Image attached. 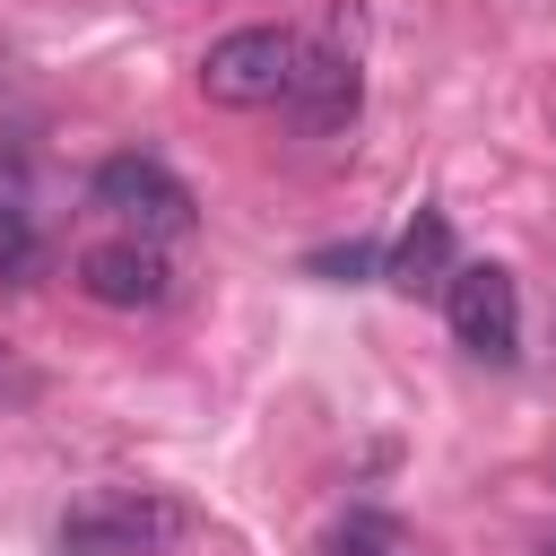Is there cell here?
Wrapping results in <instances>:
<instances>
[{
    "label": "cell",
    "instance_id": "8fae6325",
    "mask_svg": "<svg viewBox=\"0 0 556 556\" xmlns=\"http://www.w3.org/2000/svg\"><path fill=\"white\" fill-rule=\"evenodd\" d=\"M539 556H556V539H547V547H539Z\"/></svg>",
    "mask_w": 556,
    "mask_h": 556
},
{
    "label": "cell",
    "instance_id": "30bf717a",
    "mask_svg": "<svg viewBox=\"0 0 556 556\" xmlns=\"http://www.w3.org/2000/svg\"><path fill=\"white\" fill-rule=\"evenodd\" d=\"M313 269H321V278H365V269H374V243H339V252H313Z\"/></svg>",
    "mask_w": 556,
    "mask_h": 556
},
{
    "label": "cell",
    "instance_id": "277c9868",
    "mask_svg": "<svg viewBox=\"0 0 556 556\" xmlns=\"http://www.w3.org/2000/svg\"><path fill=\"white\" fill-rule=\"evenodd\" d=\"M443 321H452V339L478 365H513V348H521V287H513V269L504 261H452Z\"/></svg>",
    "mask_w": 556,
    "mask_h": 556
},
{
    "label": "cell",
    "instance_id": "3957f363",
    "mask_svg": "<svg viewBox=\"0 0 556 556\" xmlns=\"http://www.w3.org/2000/svg\"><path fill=\"white\" fill-rule=\"evenodd\" d=\"M87 208H104L122 235H148V243H182L200 226L191 182L174 165H156V156H104L96 182H87Z\"/></svg>",
    "mask_w": 556,
    "mask_h": 556
},
{
    "label": "cell",
    "instance_id": "7a4b0ae2",
    "mask_svg": "<svg viewBox=\"0 0 556 556\" xmlns=\"http://www.w3.org/2000/svg\"><path fill=\"white\" fill-rule=\"evenodd\" d=\"M295 61H304V35H287V26H235V35H217V43L200 52V96L226 104V113L287 104Z\"/></svg>",
    "mask_w": 556,
    "mask_h": 556
},
{
    "label": "cell",
    "instance_id": "ba28073f",
    "mask_svg": "<svg viewBox=\"0 0 556 556\" xmlns=\"http://www.w3.org/2000/svg\"><path fill=\"white\" fill-rule=\"evenodd\" d=\"M35 269H43V235H35L26 182H17V174H0V278H9V287H26Z\"/></svg>",
    "mask_w": 556,
    "mask_h": 556
},
{
    "label": "cell",
    "instance_id": "6da1fadb",
    "mask_svg": "<svg viewBox=\"0 0 556 556\" xmlns=\"http://www.w3.org/2000/svg\"><path fill=\"white\" fill-rule=\"evenodd\" d=\"M191 539V504L165 486H96L61 513V556H174Z\"/></svg>",
    "mask_w": 556,
    "mask_h": 556
},
{
    "label": "cell",
    "instance_id": "8992f818",
    "mask_svg": "<svg viewBox=\"0 0 556 556\" xmlns=\"http://www.w3.org/2000/svg\"><path fill=\"white\" fill-rule=\"evenodd\" d=\"M356 104H365V70H356V52L304 43L295 87H287V122H295V130H313V139H330V130H348V122H356Z\"/></svg>",
    "mask_w": 556,
    "mask_h": 556
},
{
    "label": "cell",
    "instance_id": "5b68a950",
    "mask_svg": "<svg viewBox=\"0 0 556 556\" xmlns=\"http://www.w3.org/2000/svg\"><path fill=\"white\" fill-rule=\"evenodd\" d=\"M78 287L113 313H156V304H174V261L148 235H104L78 252Z\"/></svg>",
    "mask_w": 556,
    "mask_h": 556
},
{
    "label": "cell",
    "instance_id": "52a82bcc",
    "mask_svg": "<svg viewBox=\"0 0 556 556\" xmlns=\"http://www.w3.org/2000/svg\"><path fill=\"white\" fill-rule=\"evenodd\" d=\"M382 278H391L400 295H443V278H452V226H443V208H417V217H408V235L391 243Z\"/></svg>",
    "mask_w": 556,
    "mask_h": 556
},
{
    "label": "cell",
    "instance_id": "9c48e42d",
    "mask_svg": "<svg viewBox=\"0 0 556 556\" xmlns=\"http://www.w3.org/2000/svg\"><path fill=\"white\" fill-rule=\"evenodd\" d=\"M321 556H426V547H417V530L391 521V513H348V521H330Z\"/></svg>",
    "mask_w": 556,
    "mask_h": 556
}]
</instances>
